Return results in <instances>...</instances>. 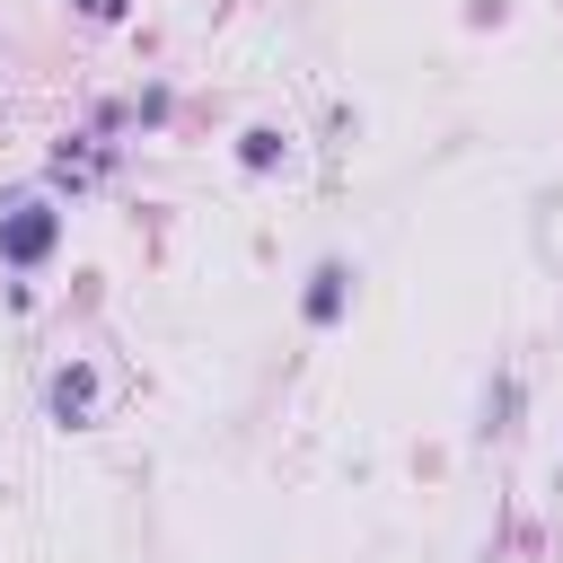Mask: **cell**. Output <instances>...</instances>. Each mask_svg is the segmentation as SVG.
I'll return each instance as SVG.
<instances>
[{
	"mask_svg": "<svg viewBox=\"0 0 563 563\" xmlns=\"http://www.w3.org/2000/svg\"><path fill=\"white\" fill-rule=\"evenodd\" d=\"M97 396H106L97 361H62V369H53V387H44V405H53V422H62V431H88V422H97Z\"/></svg>",
	"mask_w": 563,
	"mask_h": 563,
	"instance_id": "obj_2",
	"label": "cell"
},
{
	"mask_svg": "<svg viewBox=\"0 0 563 563\" xmlns=\"http://www.w3.org/2000/svg\"><path fill=\"white\" fill-rule=\"evenodd\" d=\"M238 167H246V176H273V167H290V132H273V123H246V132H238Z\"/></svg>",
	"mask_w": 563,
	"mask_h": 563,
	"instance_id": "obj_4",
	"label": "cell"
},
{
	"mask_svg": "<svg viewBox=\"0 0 563 563\" xmlns=\"http://www.w3.org/2000/svg\"><path fill=\"white\" fill-rule=\"evenodd\" d=\"M53 238H62L53 194H9V202H0V255H9L18 273H35V264L53 255Z\"/></svg>",
	"mask_w": 563,
	"mask_h": 563,
	"instance_id": "obj_1",
	"label": "cell"
},
{
	"mask_svg": "<svg viewBox=\"0 0 563 563\" xmlns=\"http://www.w3.org/2000/svg\"><path fill=\"white\" fill-rule=\"evenodd\" d=\"M70 9H79V18H88V26H114V18H123V9H132V0H70Z\"/></svg>",
	"mask_w": 563,
	"mask_h": 563,
	"instance_id": "obj_5",
	"label": "cell"
},
{
	"mask_svg": "<svg viewBox=\"0 0 563 563\" xmlns=\"http://www.w3.org/2000/svg\"><path fill=\"white\" fill-rule=\"evenodd\" d=\"M343 299H352V264H343V255H325V264L308 273V290H299V317L325 334V325H343Z\"/></svg>",
	"mask_w": 563,
	"mask_h": 563,
	"instance_id": "obj_3",
	"label": "cell"
}]
</instances>
